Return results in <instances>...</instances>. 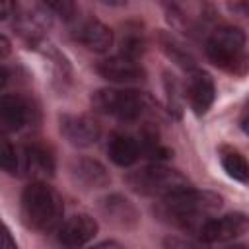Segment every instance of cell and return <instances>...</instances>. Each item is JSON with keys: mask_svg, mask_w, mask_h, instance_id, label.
<instances>
[{"mask_svg": "<svg viewBox=\"0 0 249 249\" xmlns=\"http://www.w3.org/2000/svg\"><path fill=\"white\" fill-rule=\"evenodd\" d=\"M222 206V196L210 191H196V189H181L173 195L161 198L158 206V214L167 222L191 231H198L202 222Z\"/></svg>", "mask_w": 249, "mask_h": 249, "instance_id": "obj_1", "label": "cell"}, {"mask_svg": "<svg viewBox=\"0 0 249 249\" xmlns=\"http://www.w3.org/2000/svg\"><path fill=\"white\" fill-rule=\"evenodd\" d=\"M60 195L43 181L29 183L21 193V216L23 222L37 231H53L62 220Z\"/></svg>", "mask_w": 249, "mask_h": 249, "instance_id": "obj_2", "label": "cell"}, {"mask_svg": "<svg viewBox=\"0 0 249 249\" xmlns=\"http://www.w3.org/2000/svg\"><path fill=\"white\" fill-rule=\"evenodd\" d=\"M206 56L218 68L231 74L247 70V39L239 27L222 25L210 31L206 39Z\"/></svg>", "mask_w": 249, "mask_h": 249, "instance_id": "obj_3", "label": "cell"}, {"mask_svg": "<svg viewBox=\"0 0 249 249\" xmlns=\"http://www.w3.org/2000/svg\"><path fill=\"white\" fill-rule=\"evenodd\" d=\"M126 185L144 196H158L163 198L167 195H173L181 189L191 187L187 177L181 175L177 169L154 163L148 167H142L138 171H132L126 175Z\"/></svg>", "mask_w": 249, "mask_h": 249, "instance_id": "obj_4", "label": "cell"}, {"mask_svg": "<svg viewBox=\"0 0 249 249\" xmlns=\"http://www.w3.org/2000/svg\"><path fill=\"white\" fill-rule=\"evenodd\" d=\"M148 97L136 89H99L91 95V105L99 113L121 121H136L148 111Z\"/></svg>", "mask_w": 249, "mask_h": 249, "instance_id": "obj_5", "label": "cell"}, {"mask_svg": "<svg viewBox=\"0 0 249 249\" xmlns=\"http://www.w3.org/2000/svg\"><path fill=\"white\" fill-rule=\"evenodd\" d=\"M167 18L187 33H198L212 21V8L206 0H158Z\"/></svg>", "mask_w": 249, "mask_h": 249, "instance_id": "obj_6", "label": "cell"}, {"mask_svg": "<svg viewBox=\"0 0 249 249\" xmlns=\"http://www.w3.org/2000/svg\"><path fill=\"white\" fill-rule=\"evenodd\" d=\"M247 216L241 212L226 214L222 218H206L198 228L196 235L202 243H226L247 231Z\"/></svg>", "mask_w": 249, "mask_h": 249, "instance_id": "obj_7", "label": "cell"}, {"mask_svg": "<svg viewBox=\"0 0 249 249\" xmlns=\"http://www.w3.org/2000/svg\"><path fill=\"white\" fill-rule=\"evenodd\" d=\"M185 93H187L189 105L195 111V115H204L212 107L214 97H216V86H214L212 76L204 70L193 68L187 78Z\"/></svg>", "mask_w": 249, "mask_h": 249, "instance_id": "obj_8", "label": "cell"}, {"mask_svg": "<svg viewBox=\"0 0 249 249\" xmlns=\"http://www.w3.org/2000/svg\"><path fill=\"white\" fill-rule=\"evenodd\" d=\"M60 132L76 148H88L95 144L101 134L97 121H93L89 115H62Z\"/></svg>", "mask_w": 249, "mask_h": 249, "instance_id": "obj_9", "label": "cell"}, {"mask_svg": "<svg viewBox=\"0 0 249 249\" xmlns=\"http://www.w3.org/2000/svg\"><path fill=\"white\" fill-rule=\"evenodd\" d=\"M97 72L101 78L115 82V84H132L144 80V68L138 64V60L117 54L109 56L101 62H97Z\"/></svg>", "mask_w": 249, "mask_h": 249, "instance_id": "obj_10", "label": "cell"}, {"mask_svg": "<svg viewBox=\"0 0 249 249\" xmlns=\"http://www.w3.org/2000/svg\"><path fill=\"white\" fill-rule=\"evenodd\" d=\"M97 222L89 214H76L58 226V243L64 247H82L97 233Z\"/></svg>", "mask_w": 249, "mask_h": 249, "instance_id": "obj_11", "label": "cell"}, {"mask_svg": "<svg viewBox=\"0 0 249 249\" xmlns=\"http://www.w3.org/2000/svg\"><path fill=\"white\" fill-rule=\"evenodd\" d=\"M72 179L84 189H103L111 183V175L103 163L91 158H76L70 163Z\"/></svg>", "mask_w": 249, "mask_h": 249, "instance_id": "obj_12", "label": "cell"}, {"mask_svg": "<svg viewBox=\"0 0 249 249\" xmlns=\"http://www.w3.org/2000/svg\"><path fill=\"white\" fill-rule=\"evenodd\" d=\"M74 39L93 53H107L113 47V31L99 19H86L76 27Z\"/></svg>", "mask_w": 249, "mask_h": 249, "instance_id": "obj_13", "label": "cell"}, {"mask_svg": "<svg viewBox=\"0 0 249 249\" xmlns=\"http://www.w3.org/2000/svg\"><path fill=\"white\" fill-rule=\"evenodd\" d=\"M103 216L113 222L115 226H121V228H134L138 224V210L136 206L124 198L123 195H109L101 200L99 204Z\"/></svg>", "mask_w": 249, "mask_h": 249, "instance_id": "obj_14", "label": "cell"}, {"mask_svg": "<svg viewBox=\"0 0 249 249\" xmlns=\"http://www.w3.org/2000/svg\"><path fill=\"white\" fill-rule=\"evenodd\" d=\"M29 107L18 95H2L0 97V130L16 132L27 123Z\"/></svg>", "mask_w": 249, "mask_h": 249, "instance_id": "obj_15", "label": "cell"}, {"mask_svg": "<svg viewBox=\"0 0 249 249\" xmlns=\"http://www.w3.org/2000/svg\"><path fill=\"white\" fill-rule=\"evenodd\" d=\"M107 156L111 158L113 163H117L121 167H128V165H132L138 160V156H140V144L130 134L115 132L109 138Z\"/></svg>", "mask_w": 249, "mask_h": 249, "instance_id": "obj_16", "label": "cell"}, {"mask_svg": "<svg viewBox=\"0 0 249 249\" xmlns=\"http://www.w3.org/2000/svg\"><path fill=\"white\" fill-rule=\"evenodd\" d=\"M25 169L35 179L51 177L54 173V156L41 144H31L25 148Z\"/></svg>", "mask_w": 249, "mask_h": 249, "instance_id": "obj_17", "label": "cell"}, {"mask_svg": "<svg viewBox=\"0 0 249 249\" xmlns=\"http://www.w3.org/2000/svg\"><path fill=\"white\" fill-rule=\"evenodd\" d=\"M160 43H161V49L167 53V56L173 58L177 64H181L183 68H189V70L195 68V58L191 56V53L177 39H173L171 35L163 33V35H160Z\"/></svg>", "mask_w": 249, "mask_h": 249, "instance_id": "obj_18", "label": "cell"}, {"mask_svg": "<svg viewBox=\"0 0 249 249\" xmlns=\"http://www.w3.org/2000/svg\"><path fill=\"white\" fill-rule=\"evenodd\" d=\"M222 165L226 169V173L230 177H233L235 181L239 183H247V177H249V167H247V161L245 158L239 154V152H226L222 156Z\"/></svg>", "mask_w": 249, "mask_h": 249, "instance_id": "obj_19", "label": "cell"}, {"mask_svg": "<svg viewBox=\"0 0 249 249\" xmlns=\"http://www.w3.org/2000/svg\"><path fill=\"white\" fill-rule=\"evenodd\" d=\"M144 45H146V43H144V39H142L140 33L128 31V33L123 37V41H121V54L138 60V56L144 53Z\"/></svg>", "mask_w": 249, "mask_h": 249, "instance_id": "obj_20", "label": "cell"}, {"mask_svg": "<svg viewBox=\"0 0 249 249\" xmlns=\"http://www.w3.org/2000/svg\"><path fill=\"white\" fill-rule=\"evenodd\" d=\"M18 154H16V148L8 142V140H0V169L14 175L18 171Z\"/></svg>", "mask_w": 249, "mask_h": 249, "instance_id": "obj_21", "label": "cell"}, {"mask_svg": "<svg viewBox=\"0 0 249 249\" xmlns=\"http://www.w3.org/2000/svg\"><path fill=\"white\" fill-rule=\"evenodd\" d=\"M58 18L62 19H72L76 16V0H43Z\"/></svg>", "mask_w": 249, "mask_h": 249, "instance_id": "obj_22", "label": "cell"}, {"mask_svg": "<svg viewBox=\"0 0 249 249\" xmlns=\"http://www.w3.org/2000/svg\"><path fill=\"white\" fill-rule=\"evenodd\" d=\"M165 91H167L169 111H173L179 117L181 115V93H179V86L173 76H165Z\"/></svg>", "mask_w": 249, "mask_h": 249, "instance_id": "obj_23", "label": "cell"}, {"mask_svg": "<svg viewBox=\"0 0 249 249\" xmlns=\"http://www.w3.org/2000/svg\"><path fill=\"white\" fill-rule=\"evenodd\" d=\"M14 247H16V239L12 237L6 224L0 220V249H14Z\"/></svg>", "mask_w": 249, "mask_h": 249, "instance_id": "obj_24", "label": "cell"}, {"mask_svg": "<svg viewBox=\"0 0 249 249\" xmlns=\"http://www.w3.org/2000/svg\"><path fill=\"white\" fill-rule=\"evenodd\" d=\"M228 8L230 12H233L235 16L245 18L249 12V0H228Z\"/></svg>", "mask_w": 249, "mask_h": 249, "instance_id": "obj_25", "label": "cell"}, {"mask_svg": "<svg viewBox=\"0 0 249 249\" xmlns=\"http://www.w3.org/2000/svg\"><path fill=\"white\" fill-rule=\"evenodd\" d=\"M18 8V2L16 0H0V21H6L14 16Z\"/></svg>", "mask_w": 249, "mask_h": 249, "instance_id": "obj_26", "label": "cell"}, {"mask_svg": "<svg viewBox=\"0 0 249 249\" xmlns=\"http://www.w3.org/2000/svg\"><path fill=\"white\" fill-rule=\"evenodd\" d=\"M10 51H12L10 41H8L4 35H0V60H2V58H6V56L10 54Z\"/></svg>", "mask_w": 249, "mask_h": 249, "instance_id": "obj_27", "label": "cell"}, {"mask_svg": "<svg viewBox=\"0 0 249 249\" xmlns=\"http://www.w3.org/2000/svg\"><path fill=\"white\" fill-rule=\"evenodd\" d=\"M6 82H8V72L4 66H0V89L6 86Z\"/></svg>", "mask_w": 249, "mask_h": 249, "instance_id": "obj_28", "label": "cell"}, {"mask_svg": "<svg viewBox=\"0 0 249 249\" xmlns=\"http://www.w3.org/2000/svg\"><path fill=\"white\" fill-rule=\"evenodd\" d=\"M103 4H109V6H123L126 0H101Z\"/></svg>", "mask_w": 249, "mask_h": 249, "instance_id": "obj_29", "label": "cell"}]
</instances>
